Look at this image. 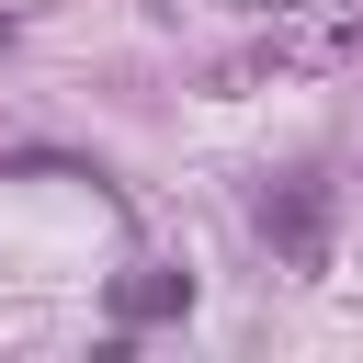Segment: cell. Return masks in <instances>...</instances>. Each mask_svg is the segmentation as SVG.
<instances>
[{
  "instance_id": "3",
  "label": "cell",
  "mask_w": 363,
  "mask_h": 363,
  "mask_svg": "<svg viewBox=\"0 0 363 363\" xmlns=\"http://www.w3.org/2000/svg\"><path fill=\"white\" fill-rule=\"evenodd\" d=\"M238 11H284V0H238Z\"/></svg>"
},
{
  "instance_id": "2",
  "label": "cell",
  "mask_w": 363,
  "mask_h": 363,
  "mask_svg": "<svg viewBox=\"0 0 363 363\" xmlns=\"http://www.w3.org/2000/svg\"><path fill=\"white\" fill-rule=\"evenodd\" d=\"M182 306H193V272H136V284L113 295V318H125V329H147V318H182Z\"/></svg>"
},
{
  "instance_id": "4",
  "label": "cell",
  "mask_w": 363,
  "mask_h": 363,
  "mask_svg": "<svg viewBox=\"0 0 363 363\" xmlns=\"http://www.w3.org/2000/svg\"><path fill=\"white\" fill-rule=\"evenodd\" d=\"M0 45H11V11H0Z\"/></svg>"
},
{
  "instance_id": "1",
  "label": "cell",
  "mask_w": 363,
  "mask_h": 363,
  "mask_svg": "<svg viewBox=\"0 0 363 363\" xmlns=\"http://www.w3.org/2000/svg\"><path fill=\"white\" fill-rule=\"evenodd\" d=\"M261 238H272L284 261H318V250H329V182L295 170L284 193H261Z\"/></svg>"
}]
</instances>
